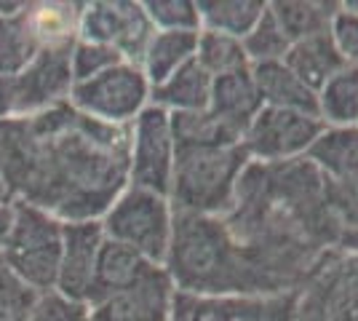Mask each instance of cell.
<instances>
[{
  "label": "cell",
  "mask_w": 358,
  "mask_h": 321,
  "mask_svg": "<svg viewBox=\"0 0 358 321\" xmlns=\"http://www.w3.org/2000/svg\"><path fill=\"white\" fill-rule=\"evenodd\" d=\"M281 62L315 94L327 86L329 78H334L343 67H348L343 57L337 54L329 32H321V35L305 38L299 43H292Z\"/></svg>",
  "instance_id": "ffe728a7"
},
{
  "label": "cell",
  "mask_w": 358,
  "mask_h": 321,
  "mask_svg": "<svg viewBox=\"0 0 358 321\" xmlns=\"http://www.w3.org/2000/svg\"><path fill=\"white\" fill-rule=\"evenodd\" d=\"M131 123H105L67 99L0 121V183L59 222H99L129 187Z\"/></svg>",
  "instance_id": "6da1fadb"
},
{
  "label": "cell",
  "mask_w": 358,
  "mask_h": 321,
  "mask_svg": "<svg viewBox=\"0 0 358 321\" xmlns=\"http://www.w3.org/2000/svg\"><path fill=\"white\" fill-rule=\"evenodd\" d=\"M43 51L27 14V3L16 14L0 16V78H16Z\"/></svg>",
  "instance_id": "44dd1931"
},
{
  "label": "cell",
  "mask_w": 358,
  "mask_h": 321,
  "mask_svg": "<svg viewBox=\"0 0 358 321\" xmlns=\"http://www.w3.org/2000/svg\"><path fill=\"white\" fill-rule=\"evenodd\" d=\"M327 126L315 115L281 110V107H262L249 129L243 131L241 145L249 155V161L259 164H284L308 153L318 134Z\"/></svg>",
  "instance_id": "9c48e42d"
},
{
  "label": "cell",
  "mask_w": 358,
  "mask_h": 321,
  "mask_svg": "<svg viewBox=\"0 0 358 321\" xmlns=\"http://www.w3.org/2000/svg\"><path fill=\"white\" fill-rule=\"evenodd\" d=\"M324 196L331 217L337 220L340 230L358 228V177L345 180V183H327Z\"/></svg>",
  "instance_id": "1f68e13d"
},
{
  "label": "cell",
  "mask_w": 358,
  "mask_h": 321,
  "mask_svg": "<svg viewBox=\"0 0 358 321\" xmlns=\"http://www.w3.org/2000/svg\"><path fill=\"white\" fill-rule=\"evenodd\" d=\"M252 76L265 107H281V110H294V113L318 118V94L308 89L284 62L254 64Z\"/></svg>",
  "instance_id": "e0dca14e"
},
{
  "label": "cell",
  "mask_w": 358,
  "mask_h": 321,
  "mask_svg": "<svg viewBox=\"0 0 358 321\" xmlns=\"http://www.w3.org/2000/svg\"><path fill=\"white\" fill-rule=\"evenodd\" d=\"M27 14L43 48L75 43L83 3H27Z\"/></svg>",
  "instance_id": "484cf974"
},
{
  "label": "cell",
  "mask_w": 358,
  "mask_h": 321,
  "mask_svg": "<svg viewBox=\"0 0 358 321\" xmlns=\"http://www.w3.org/2000/svg\"><path fill=\"white\" fill-rule=\"evenodd\" d=\"M150 268H152V262H148L142 255H136L134 249L105 238L102 249H99V257H96V273H94V284H91L89 308L134 287Z\"/></svg>",
  "instance_id": "2e32d148"
},
{
  "label": "cell",
  "mask_w": 358,
  "mask_h": 321,
  "mask_svg": "<svg viewBox=\"0 0 358 321\" xmlns=\"http://www.w3.org/2000/svg\"><path fill=\"white\" fill-rule=\"evenodd\" d=\"M14 115V102H11V80L0 78V121Z\"/></svg>",
  "instance_id": "d590c367"
},
{
  "label": "cell",
  "mask_w": 358,
  "mask_h": 321,
  "mask_svg": "<svg viewBox=\"0 0 358 321\" xmlns=\"http://www.w3.org/2000/svg\"><path fill=\"white\" fill-rule=\"evenodd\" d=\"M155 32L158 30L150 22L145 3L99 0V3H83L78 41L110 46L113 51H118L123 62L142 67V59Z\"/></svg>",
  "instance_id": "52a82bcc"
},
{
  "label": "cell",
  "mask_w": 358,
  "mask_h": 321,
  "mask_svg": "<svg viewBox=\"0 0 358 321\" xmlns=\"http://www.w3.org/2000/svg\"><path fill=\"white\" fill-rule=\"evenodd\" d=\"M145 11L158 32H201L198 8L190 0H150Z\"/></svg>",
  "instance_id": "f546056e"
},
{
  "label": "cell",
  "mask_w": 358,
  "mask_h": 321,
  "mask_svg": "<svg viewBox=\"0 0 358 321\" xmlns=\"http://www.w3.org/2000/svg\"><path fill=\"white\" fill-rule=\"evenodd\" d=\"M118 51H113L110 46H102V43H89V41H75L73 46V59H70V67H73V80L80 83V80H89V78L105 73L110 67L120 64Z\"/></svg>",
  "instance_id": "4dcf8cb0"
},
{
  "label": "cell",
  "mask_w": 358,
  "mask_h": 321,
  "mask_svg": "<svg viewBox=\"0 0 358 321\" xmlns=\"http://www.w3.org/2000/svg\"><path fill=\"white\" fill-rule=\"evenodd\" d=\"M11 217H14V199L8 196V190L0 183V246L8 236V228H11Z\"/></svg>",
  "instance_id": "e575fe53"
},
{
  "label": "cell",
  "mask_w": 358,
  "mask_h": 321,
  "mask_svg": "<svg viewBox=\"0 0 358 321\" xmlns=\"http://www.w3.org/2000/svg\"><path fill=\"white\" fill-rule=\"evenodd\" d=\"M329 38H331V43H334L345 64L358 67V16L345 11L343 3H340V11L331 19V24H329Z\"/></svg>",
  "instance_id": "d6a6232c"
},
{
  "label": "cell",
  "mask_w": 358,
  "mask_h": 321,
  "mask_svg": "<svg viewBox=\"0 0 358 321\" xmlns=\"http://www.w3.org/2000/svg\"><path fill=\"white\" fill-rule=\"evenodd\" d=\"M305 158L327 183H345L358 177V126H327L308 148Z\"/></svg>",
  "instance_id": "ac0fdd59"
},
{
  "label": "cell",
  "mask_w": 358,
  "mask_h": 321,
  "mask_svg": "<svg viewBox=\"0 0 358 321\" xmlns=\"http://www.w3.org/2000/svg\"><path fill=\"white\" fill-rule=\"evenodd\" d=\"M73 46L75 43H62V46L43 48L35 59L11 80V102H14V115H32L45 107L64 102L73 89ZM11 115V118H14Z\"/></svg>",
  "instance_id": "30bf717a"
},
{
  "label": "cell",
  "mask_w": 358,
  "mask_h": 321,
  "mask_svg": "<svg viewBox=\"0 0 358 321\" xmlns=\"http://www.w3.org/2000/svg\"><path fill=\"white\" fill-rule=\"evenodd\" d=\"M318 118L324 126H358V67H343L318 92Z\"/></svg>",
  "instance_id": "d4e9b609"
},
{
  "label": "cell",
  "mask_w": 358,
  "mask_h": 321,
  "mask_svg": "<svg viewBox=\"0 0 358 321\" xmlns=\"http://www.w3.org/2000/svg\"><path fill=\"white\" fill-rule=\"evenodd\" d=\"M275 24L281 27L289 43H299L305 38H313L329 32L334 14L340 11V3H268Z\"/></svg>",
  "instance_id": "cb8c5ba5"
},
{
  "label": "cell",
  "mask_w": 358,
  "mask_h": 321,
  "mask_svg": "<svg viewBox=\"0 0 358 321\" xmlns=\"http://www.w3.org/2000/svg\"><path fill=\"white\" fill-rule=\"evenodd\" d=\"M201 32H155L142 59V73L148 78L150 92L177 73L182 64L195 59Z\"/></svg>",
  "instance_id": "7402d4cb"
},
{
  "label": "cell",
  "mask_w": 358,
  "mask_h": 321,
  "mask_svg": "<svg viewBox=\"0 0 358 321\" xmlns=\"http://www.w3.org/2000/svg\"><path fill=\"white\" fill-rule=\"evenodd\" d=\"M249 164L243 145H177L169 201L177 212L224 217Z\"/></svg>",
  "instance_id": "3957f363"
},
{
  "label": "cell",
  "mask_w": 358,
  "mask_h": 321,
  "mask_svg": "<svg viewBox=\"0 0 358 321\" xmlns=\"http://www.w3.org/2000/svg\"><path fill=\"white\" fill-rule=\"evenodd\" d=\"M19 8H22V3H6V0H0V16L16 14Z\"/></svg>",
  "instance_id": "8d00e7d4"
},
{
  "label": "cell",
  "mask_w": 358,
  "mask_h": 321,
  "mask_svg": "<svg viewBox=\"0 0 358 321\" xmlns=\"http://www.w3.org/2000/svg\"><path fill=\"white\" fill-rule=\"evenodd\" d=\"M343 8H345V11H350V14L358 16V0H348V3H343Z\"/></svg>",
  "instance_id": "74e56055"
},
{
  "label": "cell",
  "mask_w": 358,
  "mask_h": 321,
  "mask_svg": "<svg viewBox=\"0 0 358 321\" xmlns=\"http://www.w3.org/2000/svg\"><path fill=\"white\" fill-rule=\"evenodd\" d=\"M41 294L27 287L0 257V321H30Z\"/></svg>",
  "instance_id": "f1b7e54d"
},
{
  "label": "cell",
  "mask_w": 358,
  "mask_h": 321,
  "mask_svg": "<svg viewBox=\"0 0 358 321\" xmlns=\"http://www.w3.org/2000/svg\"><path fill=\"white\" fill-rule=\"evenodd\" d=\"M30 321H91V313L86 306L70 303L57 292H48V294H41Z\"/></svg>",
  "instance_id": "836d02e7"
},
{
  "label": "cell",
  "mask_w": 358,
  "mask_h": 321,
  "mask_svg": "<svg viewBox=\"0 0 358 321\" xmlns=\"http://www.w3.org/2000/svg\"><path fill=\"white\" fill-rule=\"evenodd\" d=\"M211 80L214 78L190 59L182 64L174 76L150 92V105L164 107L166 113H201L209 110Z\"/></svg>",
  "instance_id": "d6986e66"
},
{
  "label": "cell",
  "mask_w": 358,
  "mask_h": 321,
  "mask_svg": "<svg viewBox=\"0 0 358 321\" xmlns=\"http://www.w3.org/2000/svg\"><path fill=\"white\" fill-rule=\"evenodd\" d=\"M174 158L177 139L171 129V113H166L158 105H148L131 123L129 185L169 199Z\"/></svg>",
  "instance_id": "ba28073f"
},
{
  "label": "cell",
  "mask_w": 358,
  "mask_h": 321,
  "mask_svg": "<svg viewBox=\"0 0 358 321\" xmlns=\"http://www.w3.org/2000/svg\"><path fill=\"white\" fill-rule=\"evenodd\" d=\"M262 99L254 83L252 67H243L236 73H227L211 80V102L209 113L220 123H224L230 131L243 137L254 115L262 110Z\"/></svg>",
  "instance_id": "9a60e30c"
},
{
  "label": "cell",
  "mask_w": 358,
  "mask_h": 321,
  "mask_svg": "<svg viewBox=\"0 0 358 321\" xmlns=\"http://www.w3.org/2000/svg\"><path fill=\"white\" fill-rule=\"evenodd\" d=\"M62 230L64 222L35 209L24 201H14V217L8 236L0 246L3 262L38 294L57 287L62 260Z\"/></svg>",
  "instance_id": "277c9868"
},
{
  "label": "cell",
  "mask_w": 358,
  "mask_h": 321,
  "mask_svg": "<svg viewBox=\"0 0 358 321\" xmlns=\"http://www.w3.org/2000/svg\"><path fill=\"white\" fill-rule=\"evenodd\" d=\"M164 271L174 292L195 297H252L284 292L243 246L236 244L222 217L174 209Z\"/></svg>",
  "instance_id": "7a4b0ae2"
},
{
  "label": "cell",
  "mask_w": 358,
  "mask_h": 321,
  "mask_svg": "<svg viewBox=\"0 0 358 321\" xmlns=\"http://www.w3.org/2000/svg\"><path fill=\"white\" fill-rule=\"evenodd\" d=\"M99 222L105 238L129 246L148 262L164 268L174 222V209L166 196L129 185Z\"/></svg>",
  "instance_id": "5b68a950"
},
{
  "label": "cell",
  "mask_w": 358,
  "mask_h": 321,
  "mask_svg": "<svg viewBox=\"0 0 358 321\" xmlns=\"http://www.w3.org/2000/svg\"><path fill=\"white\" fill-rule=\"evenodd\" d=\"M195 62L211 78H220V76H227V73H236V70H243V67H252L249 59H246V54H243L241 41L206 30H201V35H198Z\"/></svg>",
  "instance_id": "4316f807"
},
{
  "label": "cell",
  "mask_w": 358,
  "mask_h": 321,
  "mask_svg": "<svg viewBox=\"0 0 358 321\" xmlns=\"http://www.w3.org/2000/svg\"><path fill=\"white\" fill-rule=\"evenodd\" d=\"M67 102L91 118L129 126L150 105V83L142 67L120 62L89 80L73 83Z\"/></svg>",
  "instance_id": "8992f818"
},
{
  "label": "cell",
  "mask_w": 358,
  "mask_h": 321,
  "mask_svg": "<svg viewBox=\"0 0 358 321\" xmlns=\"http://www.w3.org/2000/svg\"><path fill=\"white\" fill-rule=\"evenodd\" d=\"M174 284L161 265H152L134 287L89 308L91 321H169Z\"/></svg>",
  "instance_id": "7c38bea8"
},
{
  "label": "cell",
  "mask_w": 358,
  "mask_h": 321,
  "mask_svg": "<svg viewBox=\"0 0 358 321\" xmlns=\"http://www.w3.org/2000/svg\"><path fill=\"white\" fill-rule=\"evenodd\" d=\"M169 321H294L284 297H195L174 292Z\"/></svg>",
  "instance_id": "4fadbf2b"
},
{
  "label": "cell",
  "mask_w": 358,
  "mask_h": 321,
  "mask_svg": "<svg viewBox=\"0 0 358 321\" xmlns=\"http://www.w3.org/2000/svg\"><path fill=\"white\" fill-rule=\"evenodd\" d=\"M198 19L201 30L220 32L227 38L243 41L262 19L268 3H254V0H198Z\"/></svg>",
  "instance_id": "603a6c76"
},
{
  "label": "cell",
  "mask_w": 358,
  "mask_h": 321,
  "mask_svg": "<svg viewBox=\"0 0 358 321\" xmlns=\"http://www.w3.org/2000/svg\"><path fill=\"white\" fill-rule=\"evenodd\" d=\"M241 46H243V54H246V59L249 64H268V62H281L286 57V51H289V41H286V35L281 32V27L275 24V19L270 14L268 8H265V14L262 19L257 22V27H254L243 41H241Z\"/></svg>",
  "instance_id": "83f0119b"
},
{
  "label": "cell",
  "mask_w": 358,
  "mask_h": 321,
  "mask_svg": "<svg viewBox=\"0 0 358 321\" xmlns=\"http://www.w3.org/2000/svg\"><path fill=\"white\" fill-rule=\"evenodd\" d=\"M299 316L305 321H358V257H348L337 271L324 273V284L310 290Z\"/></svg>",
  "instance_id": "5bb4252c"
},
{
  "label": "cell",
  "mask_w": 358,
  "mask_h": 321,
  "mask_svg": "<svg viewBox=\"0 0 358 321\" xmlns=\"http://www.w3.org/2000/svg\"><path fill=\"white\" fill-rule=\"evenodd\" d=\"M102 241H105L102 222H64L59 273H57V287H54L59 297L89 308V294Z\"/></svg>",
  "instance_id": "8fae6325"
}]
</instances>
